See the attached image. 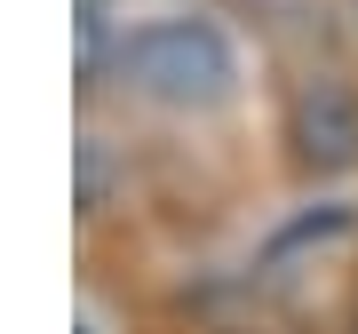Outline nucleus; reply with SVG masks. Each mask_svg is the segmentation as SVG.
I'll return each mask as SVG.
<instances>
[{
    "instance_id": "1",
    "label": "nucleus",
    "mask_w": 358,
    "mask_h": 334,
    "mask_svg": "<svg viewBox=\"0 0 358 334\" xmlns=\"http://www.w3.org/2000/svg\"><path fill=\"white\" fill-rule=\"evenodd\" d=\"M112 72L128 80L143 103H167V112H215L239 88V48L215 16H152V24L120 32Z\"/></svg>"
},
{
    "instance_id": "2",
    "label": "nucleus",
    "mask_w": 358,
    "mask_h": 334,
    "mask_svg": "<svg viewBox=\"0 0 358 334\" xmlns=\"http://www.w3.org/2000/svg\"><path fill=\"white\" fill-rule=\"evenodd\" d=\"M294 143H303V159H358V103L319 80V88L294 96Z\"/></svg>"
}]
</instances>
